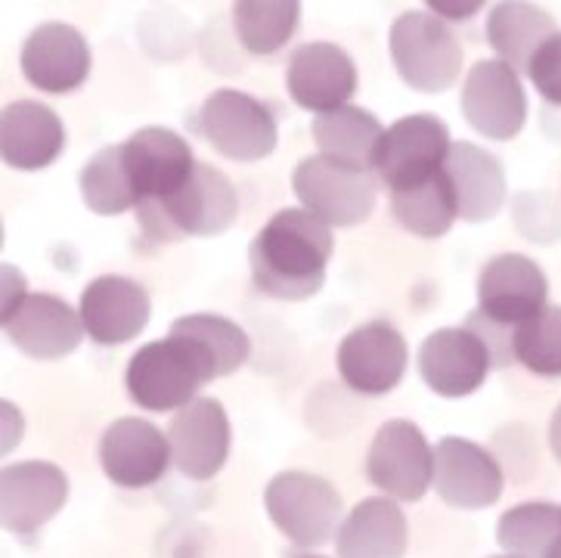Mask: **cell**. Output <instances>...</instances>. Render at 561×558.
<instances>
[{"mask_svg": "<svg viewBox=\"0 0 561 558\" xmlns=\"http://www.w3.org/2000/svg\"><path fill=\"white\" fill-rule=\"evenodd\" d=\"M239 212L233 183L211 164H196L193 178L164 202H146L137 208L140 227L156 242H174L183 236H218L230 230Z\"/></svg>", "mask_w": 561, "mask_h": 558, "instance_id": "cell-3", "label": "cell"}, {"mask_svg": "<svg viewBox=\"0 0 561 558\" xmlns=\"http://www.w3.org/2000/svg\"><path fill=\"white\" fill-rule=\"evenodd\" d=\"M19 66L25 81L44 93H69L81 88L91 72L88 37L66 22H44L22 44Z\"/></svg>", "mask_w": 561, "mask_h": 558, "instance_id": "cell-14", "label": "cell"}, {"mask_svg": "<svg viewBox=\"0 0 561 558\" xmlns=\"http://www.w3.org/2000/svg\"><path fill=\"white\" fill-rule=\"evenodd\" d=\"M69 478L54 463H16L3 468L0 475V509L3 527L10 534L28 537L37 534L66 505Z\"/></svg>", "mask_w": 561, "mask_h": 558, "instance_id": "cell-16", "label": "cell"}, {"mask_svg": "<svg viewBox=\"0 0 561 558\" xmlns=\"http://www.w3.org/2000/svg\"><path fill=\"white\" fill-rule=\"evenodd\" d=\"M391 212L403 230L422 236V239H437L447 234L453 220L459 217V202H456V190H453L447 171H440L410 190L391 193Z\"/></svg>", "mask_w": 561, "mask_h": 558, "instance_id": "cell-28", "label": "cell"}, {"mask_svg": "<svg viewBox=\"0 0 561 558\" xmlns=\"http://www.w3.org/2000/svg\"><path fill=\"white\" fill-rule=\"evenodd\" d=\"M171 332L186 335L190 342L199 344L205 361L211 363V369H215V378L236 373L252 354V342H249L245 329L233 323V320H227V317H218V314L181 317V320H174Z\"/></svg>", "mask_w": 561, "mask_h": 558, "instance_id": "cell-30", "label": "cell"}, {"mask_svg": "<svg viewBox=\"0 0 561 558\" xmlns=\"http://www.w3.org/2000/svg\"><path fill=\"white\" fill-rule=\"evenodd\" d=\"M366 471L369 481L391 500L416 503L435 485V451L428 447L416 422L391 419L373 437Z\"/></svg>", "mask_w": 561, "mask_h": 558, "instance_id": "cell-8", "label": "cell"}, {"mask_svg": "<svg viewBox=\"0 0 561 558\" xmlns=\"http://www.w3.org/2000/svg\"><path fill=\"white\" fill-rule=\"evenodd\" d=\"M66 127L54 109L35 100H16L0 115V156L16 171H41L59 159Z\"/></svg>", "mask_w": 561, "mask_h": 558, "instance_id": "cell-23", "label": "cell"}, {"mask_svg": "<svg viewBox=\"0 0 561 558\" xmlns=\"http://www.w3.org/2000/svg\"><path fill=\"white\" fill-rule=\"evenodd\" d=\"M546 558H561V540L556 543V549H552V553H549V556Z\"/></svg>", "mask_w": 561, "mask_h": 558, "instance_id": "cell-38", "label": "cell"}, {"mask_svg": "<svg viewBox=\"0 0 561 558\" xmlns=\"http://www.w3.org/2000/svg\"><path fill=\"white\" fill-rule=\"evenodd\" d=\"M84 335L96 344H125L149 323V295L127 276H96L81 295Z\"/></svg>", "mask_w": 561, "mask_h": 558, "instance_id": "cell-22", "label": "cell"}, {"mask_svg": "<svg viewBox=\"0 0 561 558\" xmlns=\"http://www.w3.org/2000/svg\"><path fill=\"white\" fill-rule=\"evenodd\" d=\"M271 522L298 546H320L342 519V493L310 471H279L264 490Z\"/></svg>", "mask_w": 561, "mask_h": 558, "instance_id": "cell-6", "label": "cell"}, {"mask_svg": "<svg viewBox=\"0 0 561 558\" xmlns=\"http://www.w3.org/2000/svg\"><path fill=\"white\" fill-rule=\"evenodd\" d=\"M122 164L140 208L146 202L174 196L199 162L193 159L190 144L171 127H140L122 144Z\"/></svg>", "mask_w": 561, "mask_h": 558, "instance_id": "cell-10", "label": "cell"}, {"mask_svg": "<svg viewBox=\"0 0 561 558\" xmlns=\"http://www.w3.org/2000/svg\"><path fill=\"white\" fill-rule=\"evenodd\" d=\"M211 378H215V369L205 361L199 344L190 342L186 335L168 332V339L144 344L130 357L125 385L137 407L168 413V410H183L186 403H193L196 391Z\"/></svg>", "mask_w": 561, "mask_h": 558, "instance_id": "cell-2", "label": "cell"}, {"mask_svg": "<svg viewBox=\"0 0 561 558\" xmlns=\"http://www.w3.org/2000/svg\"><path fill=\"white\" fill-rule=\"evenodd\" d=\"M301 3L295 0H239L233 3V29L242 47L254 56L276 54L298 29Z\"/></svg>", "mask_w": 561, "mask_h": 558, "instance_id": "cell-29", "label": "cell"}, {"mask_svg": "<svg viewBox=\"0 0 561 558\" xmlns=\"http://www.w3.org/2000/svg\"><path fill=\"white\" fill-rule=\"evenodd\" d=\"M81 196L93 215L115 217L137 208V196L130 190L122 164V146H106L93 156L81 171Z\"/></svg>", "mask_w": 561, "mask_h": 558, "instance_id": "cell-32", "label": "cell"}, {"mask_svg": "<svg viewBox=\"0 0 561 558\" xmlns=\"http://www.w3.org/2000/svg\"><path fill=\"white\" fill-rule=\"evenodd\" d=\"M391 59L407 88L444 93L462 72V47L432 13H403L391 25Z\"/></svg>", "mask_w": 561, "mask_h": 558, "instance_id": "cell-4", "label": "cell"}, {"mask_svg": "<svg viewBox=\"0 0 561 558\" xmlns=\"http://www.w3.org/2000/svg\"><path fill=\"white\" fill-rule=\"evenodd\" d=\"M496 540L508 556L546 558L561 540V505L522 503L496 524Z\"/></svg>", "mask_w": 561, "mask_h": 558, "instance_id": "cell-31", "label": "cell"}, {"mask_svg": "<svg viewBox=\"0 0 561 558\" xmlns=\"http://www.w3.org/2000/svg\"><path fill=\"white\" fill-rule=\"evenodd\" d=\"M549 447H552L556 459L561 463V403L556 407V413H552V422H549Z\"/></svg>", "mask_w": 561, "mask_h": 558, "instance_id": "cell-37", "label": "cell"}, {"mask_svg": "<svg viewBox=\"0 0 561 558\" xmlns=\"http://www.w3.org/2000/svg\"><path fill=\"white\" fill-rule=\"evenodd\" d=\"M428 7L437 10V13H444L447 19H466L471 16V13H478V7H481V3H466V7H459V3H440V0H432Z\"/></svg>", "mask_w": 561, "mask_h": 558, "instance_id": "cell-36", "label": "cell"}, {"mask_svg": "<svg viewBox=\"0 0 561 558\" xmlns=\"http://www.w3.org/2000/svg\"><path fill=\"white\" fill-rule=\"evenodd\" d=\"M490 344L469 329H437L419 348V373L440 397H466L478 391L493 366Z\"/></svg>", "mask_w": 561, "mask_h": 558, "instance_id": "cell-13", "label": "cell"}, {"mask_svg": "<svg viewBox=\"0 0 561 558\" xmlns=\"http://www.w3.org/2000/svg\"><path fill=\"white\" fill-rule=\"evenodd\" d=\"M339 558H403L407 515L388 497H369L351 509L335 537Z\"/></svg>", "mask_w": 561, "mask_h": 558, "instance_id": "cell-25", "label": "cell"}, {"mask_svg": "<svg viewBox=\"0 0 561 558\" xmlns=\"http://www.w3.org/2000/svg\"><path fill=\"white\" fill-rule=\"evenodd\" d=\"M450 130L440 118L428 112L407 115L381 134L373 171L391 193L410 190L440 174L450 159Z\"/></svg>", "mask_w": 561, "mask_h": 558, "instance_id": "cell-5", "label": "cell"}, {"mask_svg": "<svg viewBox=\"0 0 561 558\" xmlns=\"http://www.w3.org/2000/svg\"><path fill=\"white\" fill-rule=\"evenodd\" d=\"M174 463L171 441L146 419H115L100 437V466L112 485L127 490L152 487Z\"/></svg>", "mask_w": 561, "mask_h": 558, "instance_id": "cell-15", "label": "cell"}, {"mask_svg": "<svg viewBox=\"0 0 561 558\" xmlns=\"http://www.w3.org/2000/svg\"><path fill=\"white\" fill-rule=\"evenodd\" d=\"M174 466L193 481L215 478L230 456V419L215 397H196L168 425Z\"/></svg>", "mask_w": 561, "mask_h": 558, "instance_id": "cell-18", "label": "cell"}, {"mask_svg": "<svg viewBox=\"0 0 561 558\" xmlns=\"http://www.w3.org/2000/svg\"><path fill=\"white\" fill-rule=\"evenodd\" d=\"M552 35H559L556 19L537 3H496L488 16V41L500 59L515 72L530 66L534 54Z\"/></svg>", "mask_w": 561, "mask_h": 558, "instance_id": "cell-27", "label": "cell"}, {"mask_svg": "<svg viewBox=\"0 0 561 558\" xmlns=\"http://www.w3.org/2000/svg\"><path fill=\"white\" fill-rule=\"evenodd\" d=\"M301 558H327V556H301Z\"/></svg>", "mask_w": 561, "mask_h": 558, "instance_id": "cell-40", "label": "cell"}, {"mask_svg": "<svg viewBox=\"0 0 561 558\" xmlns=\"http://www.w3.org/2000/svg\"><path fill=\"white\" fill-rule=\"evenodd\" d=\"M339 373L360 395H388L407 373V342L385 320L347 332L339 344Z\"/></svg>", "mask_w": 561, "mask_h": 558, "instance_id": "cell-19", "label": "cell"}, {"mask_svg": "<svg viewBox=\"0 0 561 558\" xmlns=\"http://www.w3.org/2000/svg\"><path fill=\"white\" fill-rule=\"evenodd\" d=\"M527 75L534 81V88L540 91L546 103L561 106V32L546 41L543 47L534 54Z\"/></svg>", "mask_w": 561, "mask_h": 558, "instance_id": "cell-34", "label": "cell"}, {"mask_svg": "<svg viewBox=\"0 0 561 558\" xmlns=\"http://www.w3.org/2000/svg\"><path fill=\"white\" fill-rule=\"evenodd\" d=\"M462 115L481 137H518L527 122V96L518 72L503 59L474 62L462 88Z\"/></svg>", "mask_w": 561, "mask_h": 558, "instance_id": "cell-12", "label": "cell"}, {"mask_svg": "<svg viewBox=\"0 0 561 558\" xmlns=\"http://www.w3.org/2000/svg\"><path fill=\"white\" fill-rule=\"evenodd\" d=\"M25 295H28V288H25L22 273L13 271V267H3V314H10Z\"/></svg>", "mask_w": 561, "mask_h": 558, "instance_id": "cell-35", "label": "cell"}, {"mask_svg": "<svg viewBox=\"0 0 561 558\" xmlns=\"http://www.w3.org/2000/svg\"><path fill=\"white\" fill-rule=\"evenodd\" d=\"M512 354L534 376H561V307H543L512 332Z\"/></svg>", "mask_w": 561, "mask_h": 558, "instance_id": "cell-33", "label": "cell"}, {"mask_svg": "<svg viewBox=\"0 0 561 558\" xmlns=\"http://www.w3.org/2000/svg\"><path fill=\"white\" fill-rule=\"evenodd\" d=\"M205 140L233 162H257L276 149V122L261 100L242 91H215L199 109Z\"/></svg>", "mask_w": 561, "mask_h": 558, "instance_id": "cell-9", "label": "cell"}, {"mask_svg": "<svg viewBox=\"0 0 561 558\" xmlns=\"http://www.w3.org/2000/svg\"><path fill=\"white\" fill-rule=\"evenodd\" d=\"M286 88L298 106L327 115L347 106V100L357 93V66L339 44H305L289 59Z\"/></svg>", "mask_w": 561, "mask_h": 558, "instance_id": "cell-20", "label": "cell"}, {"mask_svg": "<svg viewBox=\"0 0 561 558\" xmlns=\"http://www.w3.org/2000/svg\"><path fill=\"white\" fill-rule=\"evenodd\" d=\"M493 558H518V556H493Z\"/></svg>", "mask_w": 561, "mask_h": 558, "instance_id": "cell-39", "label": "cell"}, {"mask_svg": "<svg viewBox=\"0 0 561 558\" xmlns=\"http://www.w3.org/2000/svg\"><path fill=\"white\" fill-rule=\"evenodd\" d=\"M310 134H313V144L320 146V156L347 168H357V171H373V156H376L385 127L366 109L342 106L327 115H317Z\"/></svg>", "mask_w": 561, "mask_h": 558, "instance_id": "cell-26", "label": "cell"}, {"mask_svg": "<svg viewBox=\"0 0 561 558\" xmlns=\"http://www.w3.org/2000/svg\"><path fill=\"white\" fill-rule=\"evenodd\" d=\"M3 332L32 361H59L81 344L84 323L62 298L28 292L10 314H3Z\"/></svg>", "mask_w": 561, "mask_h": 558, "instance_id": "cell-17", "label": "cell"}, {"mask_svg": "<svg viewBox=\"0 0 561 558\" xmlns=\"http://www.w3.org/2000/svg\"><path fill=\"white\" fill-rule=\"evenodd\" d=\"M332 249L327 220L305 208H283L249 246L254 286L279 301L313 298L327 283Z\"/></svg>", "mask_w": 561, "mask_h": 558, "instance_id": "cell-1", "label": "cell"}, {"mask_svg": "<svg viewBox=\"0 0 561 558\" xmlns=\"http://www.w3.org/2000/svg\"><path fill=\"white\" fill-rule=\"evenodd\" d=\"M546 295V273L527 254H496L478 276V314L512 332L543 310Z\"/></svg>", "mask_w": 561, "mask_h": 558, "instance_id": "cell-11", "label": "cell"}, {"mask_svg": "<svg viewBox=\"0 0 561 558\" xmlns=\"http://www.w3.org/2000/svg\"><path fill=\"white\" fill-rule=\"evenodd\" d=\"M444 171L456 190L459 217L484 224L500 215L506 202V171L493 152L474 144H453Z\"/></svg>", "mask_w": 561, "mask_h": 558, "instance_id": "cell-24", "label": "cell"}, {"mask_svg": "<svg viewBox=\"0 0 561 558\" xmlns=\"http://www.w3.org/2000/svg\"><path fill=\"white\" fill-rule=\"evenodd\" d=\"M291 190L301 198L305 212L327 220L329 227L363 224L376 205L373 174L332 162L327 156L301 159L291 174Z\"/></svg>", "mask_w": 561, "mask_h": 558, "instance_id": "cell-7", "label": "cell"}, {"mask_svg": "<svg viewBox=\"0 0 561 558\" xmlns=\"http://www.w3.org/2000/svg\"><path fill=\"white\" fill-rule=\"evenodd\" d=\"M435 490L453 509H488L503 497V468L466 437H444L435 447Z\"/></svg>", "mask_w": 561, "mask_h": 558, "instance_id": "cell-21", "label": "cell"}]
</instances>
